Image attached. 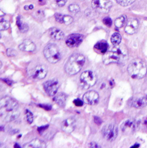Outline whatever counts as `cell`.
Returning a JSON list of instances; mask_svg holds the SVG:
<instances>
[{"label": "cell", "mask_w": 147, "mask_h": 148, "mask_svg": "<svg viewBox=\"0 0 147 148\" xmlns=\"http://www.w3.org/2000/svg\"><path fill=\"white\" fill-rule=\"evenodd\" d=\"M18 108V103L10 97H3L0 100V115L6 122H12L19 117Z\"/></svg>", "instance_id": "1"}, {"label": "cell", "mask_w": 147, "mask_h": 148, "mask_svg": "<svg viewBox=\"0 0 147 148\" xmlns=\"http://www.w3.org/2000/svg\"><path fill=\"white\" fill-rule=\"evenodd\" d=\"M128 52L123 46H114L109 51L104 54L102 60L105 65L111 64H122L128 60Z\"/></svg>", "instance_id": "2"}, {"label": "cell", "mask_w": 147, "mask_h": 148, "mask_svg": "<svg viewBox=\"0 0 147 148\" xmlns=\"http://www.w3.org/2000/svg\"><path fill=\"white\" fill-rule=\"evenodd\" d=\"M84 62L85 58L83 55L75 53L67 60L65 67V71L69 75L77 74L81 71Z\"/></svg>", "instance_id": "3"}, {"label": "cell", "mask_w": 147, "mask_h": 148, "mask_svg": "<svg viewBox=\"0 0 147 148\" xmlns=\"http://www.w3.org/2000/svg\"><path fill=\"white\" fill-rule=\"evenodd\" d=\"M128 72L133 78L141 79L147 74V65L142 60L135 59L128 65Z\"/></svg>", "instance_id": "4"}, {"label": "cell", "mask_w": 147, "mask_h": 148, "mask_svg": "<svg viewBox=\"0 0 147 148\" xmlns=\"http://www.w3.org/2000/svg\"><path fill=\"white\" fill-rule=\"evenodd\" d=\"M44 55L46 60L51 64L57 63L61 58V54L58 46L54 43L47 45L44 49Z\"/></svg>", "instance_id": "5"}, {"label": "cell", "mask_w": 147, "mask_h": 148, "mask_svg": "<svg viewBox=\"0 0 147 148\" xmlns=\"http://www.w3.org/2000/svg\"><path fill=\"white\" fill-rule=\"evenodd\" d=\"M80 81L83 86L86 88H89L95 84L97 82V76L92 71H86L80 75Z\"/></svg>", "instance_id": "6"}, {"label": "cell", "mask_w": 147, "mask_h": 148, "mask_svg": "<svg viewBox=\"0 0 147 148\" xmlns=\"http://www.w3.org/2000/svg\"><path fill=\"white\" fill-rule=\"evenodd\" d=\"M91 5L97 11L107 13L110 10L113 4L110 0H92Z\"/></svg>", "instance_id": "7"}, {"label": "cell", "mask_w": 147, "mask_h": 148, "mask_svg": "<svg viewBox=\"0 0 147 148\" xmlns=\"http://www.w3.org/2000/svg\"><path fill=\"white\" fill-rule=\"evenodd\" d=\"M102 134L105 139L109 141H113L118 136V128L114 124H108L102 128Z\"/></svg>", "instance_id": "8"}, {"label": "cell", "mask_w": 147, "mask_h": 148, "mask_svg": "<svg viewBox=\"0 0 147 148\" xmlns=\"http://www.w3.org/2000/svg\"><path fill=\"white\" fill-rule=\"evenodd\" d=\"M48 72L47 68L44 65H37L29 72L30 77L35 79H44Z\"/></svg>", "instance_id": "9"}, {"label": "cell", "mask_w": 147, "mask_h": 148, "mask_svg": "<svg viewBox=\"0 0 147 148\" xmlns=\"http://www.w3.org/2000/svg\"><path fill=\"white\" fill-rule=\"evenodd\" d=\"M43 87L48 95L53 96L57 93L59 87V84L56 79H52L46 81L43 84Z\"/></svg>", "instance_id": "10"}, {"label": "cell", "mask_w": 147, "mask_h": 148, "mask_svg": "<svg viewBox=\"0 0 147 148\" xmlns=\"http://www.w3.org/2000/svg\"><path fill=\"white\" fill-rule=\"evenodd\" d=\"M83 40V35L79 34H73L68 36L66 43L69 47H76L79 46Z\"/></svg>", "instance_id": "11"}, {"label": "cell", "mask_w": 147, "mask_h": 148, "mask_svg": "<svg viewBox=\"0 0 147 148\" xmlns=\"http://www.w3.org/2000/svg\"><path fill=\"white\" fill-rule=\"evenodd\" d=\"M83 101L87 104L95 105L99 101V95L94 90L88 91L83 95Z\"/></svg>", "instance_id": "12"}, {"label": "cell", "mask_w": 147, "mask_h": 148, "mask_svg": "<svg viewBox=\"0 0 147 148\" xmlns=\"http://www.w3.org/2000/svg\"><path fill=\"white\" fill-rule=\"evenodd\" d=\"M136 123L133 119H128L121 125V129L122 132L125 134L132 133L136 129Z\"/></svg>", "instance_id": "13"}, {"label": "cell", "mask_w": 147, "mask_h": 148, "mask_svg": "<svg viewBox=\"0 0 147 148\" xmlns=\"http://www.w3.org/2000/svg\"><path fill=\"white\" fill-rule=\"evenodd\" d=\"M76 127V121L74 118H69L65 119L62 123V130L67 133L70 134L75 130Z\"/></svg>", "instance_id": "14"}, {"label": "cell", "mask_w": 147, "mask_h": 148, "mask_svg": "<svg viewBox=\"0 0 147 148\" xmlns=\"http://www.w3.org/2000/svg\"><path fill=\"white\" fill-rule=\"evenodd\" d=\"M139 21L136 18L131 19L128 21L125 28V31L129 35H133L137 31L139 27Z\"/></svg>", "instance_id": "15"}, {"label": "cell", "mask_w": 147, "mask_h": 148, "mask_svg": "<svg viewBox=\"0 0 147 148\" xmlns=\"http://www.w3.org/2000/svg\"><path fill=\"white\" fill-rule=\"evenodd\" d=\"M18 47L21 51L25 52H33L36 48L35 44L29 39L24 40Z\"/></svg>", "instance_id": "16"}, {"label": "cell", "mask_w": 147, "mask_h": 148, "mask_svg": "<svg viewBox=\"0 0 147 148\" xmlns=\"http://www.w3.org/2000/svg\"><path fill=\"white\" fill-rule=\"evenodd\" d=\"M129 102L131 106L137 108H142L147 105V98L146 97L132 98Z\"/></svg>", "instance_id": "17"}, {"label": "cell", "mask_w": 147, "mask_h": 148, "mask_svg": "<svg viewBox=\"0 0 147 148\" xmlns=\"http://www.w3.org/2000/svg\"><path fill=\"white\" fill-rule=\"evenodd\" d=\"M55 18L58 23L66 25H70L73 22V18L69 15H64L56 13L55 14Z\"/></svg>", "instance_id": "18"}, {"label": "cell", "mask_w": 147, "mask_h": 148, "mask_svg": "<svg viewBox=\"0 0 147 148\" xmlns=\"http://www.w3.org/2000/svg\"><path fill=\"white\" fill-rule=\"evenodd\" d=\"M24 148H44L46 147V143L39 139L35 138L32 141L27 143L23 146Z\"/></svg>", "instance_id": "19"}, {"label": "cell", "mask_w": 147, "mask_h": 148, "mask_svg": "<svg viewBox=\"0 0 147 148\" xmlns=\"http://www.w3.org/2000/svg\"><path fill=\"white\" fill-rule=\"evenodd\" d=\"M50 34L51 37L54 40H60L64 38L65 34L62 31L58 28H52L50 29Z\"/></svg>", "instance_id": "20"}, {"label": "cell", "mask_w": 147, "mask_h": 148, "mask_svg": "<svg viewBox=\"0 0 147 148\" xmlns=\"http://www.w3.org/2000/svg\"><path fill=\"white\" fill-rule=\"evenodd\" d=\"M67 95L61 92L58 94H57L53 99L54 101L56 102L59 106L61 107H65L66 105V100H67Z\"/></svg>", "instance_id": "21"}, {"label": "cell", "mask_w": 147, "mask_h": 148, "mask_svg": "<svg viewBox=\"0 0 147 148\" xmlns=\"http://www.w3.org/2000/svg\"><path fill=\"white\" fill-rule=\"evenodd\" d=\"M16 24L17 27H18L20 31L21 32H26L27 31H28V24L24 22L21 16H18L17 17V20H16Z\"/></svg>", "instance_id": "22"}, {"label": "cell", "mask_w": 147, "mask_h": 148, "mask_svg": "<svg viewBox=\"0 0 147 148\" xmlns=\"http://www.w3.org/2000/svg\"><path fill=\"white\" fill-rule=\"evenodd\" d=\"M94 47L97 50L99 51L100 53L105 54L108 51L109 45L106 41H99L96 43Z\"/></svg>", "instance_id": "23"}, {"label": "cell", "mask_w": 147, "mask_h": 148, "mask_svg": "<svg viewBox=\"0 0 147 148\" xmlns=\"http://www.w3.org/2000/svg\"><path fill=\"white\" fill-rule=\"evenodd\" d=\"M127 18L125 15H122L118 17L115 20V21H114L115 26L118 28L122 27L127 22Z\"/></svg>", "instance_id": "24"}, {"label": "cell", "mask_w": 147, "mask_h": 148, "mask_svg": "<svg viewBox=\"0 0 147 148\" xmlns=\"http://www.w3.org/2000/svg\"><path fill=\"white\" fill-rule=\"evenodd\" d=\"M121 35L118 32L114 33L111 37V42L114 46H117L119 45L121 42Z\"/></svg>", "instance_id": "25"}, {"label": "cell", "mask_w": 147, "mask_h": 148, "mask_svg": "<svg viewBox=\"0 0 147 148\" xmlns=\"http://www.w3.org/2000/svg\"><path fill=\"white\" fill-rule=\"evenodd\" d=\"M136 0H116L118 4L122 6H128L135 2Z\"/></svg>", "instance_id": "26"}, {"label": "cell", "mask_w": 147, "mask_h": 148, "mask_svg": "<svg viewBox=\"0 0 147 148\" xmlns=\"http://www.w3.org/2000/svg\"><path fill=\"white\" fill-rule=\"evenodd\" d=\"M69 10L71 13L76 14L80 12V8L77 4H71L69 6Z\"/></svg>", "instance_id": "27"}, {"label": "cell", "mask_w": 147, "mask_h": 148, "mask_svg": "<svg viewBox=\"0 0 147 148\" xmlns=\"http://www.w3.org/2000/svg\"><path fill=\"white\" fill-rule=\"evenodd\" d=\"M10 27V24L7 21L3 20L2 19L0 22V30L5 31L7 29Z\"/></svg>", "instance_id": "28"}, {"label": "cell", "mask_w": 147, "mask_h": 148, "mask_svg": "<svg viewBox=\"0 0 147 148\" xmlns=\"http://www.w3.org/2000/svg\"><path fill=\"white\" fill-rule=\"evenodd\" d=\"M26 117H27V122L31 124L33 121V114L28 110H26Z\"/></svg>", "instance_id": "29"}, {"label": "cell", "mask_w": 147, "mask_h": 148, "mask_svg": "<svg viewBox=\"0 0 147 148\" xmlns=\"http://www.w3.org/2000/svg\"><path fill=\"white\" fill-rule=\"evenodd\" d=\"M17 51L13 49H8L6 50V54L8 57H15L17 55Z\"/></svg>", "instance_id": "30"}, {"label": "cell", "mask_w": 147, "mask_h": 148, "mask_svg": "<svg viewBox=\"0 0 147 148\" xmlns=\"http://www.w3.org/2000/svg\"><path fill=\"white\" fill-rule=\"evenodd\" d=\"M103 24H104L105 25H106V26H108V27H111L112 25V19H111L110 17H105V18L103 19Z\"/></svg>", "instance_id": "31"}, {"label": "cell", "mask_w": 147, "mask_h": 148, "mask_svg": "<svg viewBox=\"0 0 147 148\" xmlns=\"http://www.w3.org/2000/svg\"><path fill=\"white\" fill-rule=\"evenodd\" d=\"M83 102L82 100H81L80 99H76L74 100V104L76 106V107H82L83 104Z\"/></svg>", "instance_id": "32"}, {"label": "cell", "mask_w": 147, "mask_h": 148, "mask_svg": "<svg viewBox=\"0 0 147 148\" xmlns=\"http://www.w3.org/2000/svg\"><path fill=\"white\" fill-rule=\"evenodd\" d=\"M48 127H49V125H46V126H43L40 127H39L38 129H37L38 132H39L40 134H42L44 131H46V130L47 129V128H48Z\"/></svg>", "instance_id": "33"}, {"label": "cell", "mask_w": 147, "mask_h": 148, "mask_svg": "<svg viewBox=\"0 0 147 148\" xmlns=\"http://www.w3.org/2000/svg\"><path fill=\"white\" fill-rule=\"evenodd\" d=\"M94 121L95 123L98 125H100L102 123V119L98 116H94Z\"/></svg>", "instance_id": "34"}, {"label": "cell", "mask_w": 147, "mask_h": 148, "mask_svg": "<svg viewBox=\"0 0 147 148\" xmlns=\"http://www.w3.org/2000/svg\"><path fill=\"white\" fill-rule=\"evenodd\" d=\"M55 1L57 3V5H58L60 6H64L67 1V0H55Z\"/></svg>", "instance_id": "35"}, {"label": "cell", "mask_w": 147, "mask_h": 148, "mask_svg": "<svg viewBox=\"0 0 147 148\" xmlns=\"http://www.w3.org/2000/svg\"><path fill=\"white\" fill-rule=\"evenodd\" d=\"M39 107H40L44 108V110H47V111H50V110H51V108H52L51 106H50V105H47V104H46H46H39Z\"/></svg>", "instance_id": "36"}, {"label": "cell", "mask_w": 147, "mask_h": 148, "mask_svg": "<svg viewBox=\"0 0 147 148\" xmlns=\"http://www.w3.org/2000/svg\"><path fill=\"white\" fill-rule=\"evenodd\" d=\"M88 146H89L90 148H101V147H100L97 143H94V142H91V143H90L89 144Z\"/></svg>", "instance_id": "37"}, {"label": "cell", "mask_w": 147, "mask_h": 148, "mask_svg": "<svg viewBox=\"0 0 147 148\" xmlns=\"http://www.w3.org/2000/svg\"><path fill=\"white\" fill-rule=\"evenodd\" d=\"M2 80L3 81L5 82H6V83L7 85H12L13 84V81H12L11 79H9V78H2Z\"/></svg>", "instance_id": "38"}, {"label": "cell", "mask_w": 147, "mask_h": 148, "mask_svg": "<svg viewBox=\"0 0 147 148\" xmlns=\"http://www.w3.org/2000/svg\"><path fill=\"white\" fill-rule=\"evenodd\" d=\"M35 13H36L35 15H36L37 18H42V16H43V15H44L43 11H42L40 10L36 12Z\"/></svg>", "instance_id": "39"}, {"label": "cell", "mask_w": 147, "mask_h": 148, "mask_svg": "<svg viewBox=\"0 0 147 148\" xmlns=\"http://www.w3.org/2000/svg\"><path fill=\"white\" fill-rule=\"evenodd\" d=\"M15 148H20V147L17 144V143H16L15 144V145H14V146Z\"/></svg>", "instance_id": "40"}, {"label": "cell", "mask_w": 147, "mask_h": 148, "mask_svg": "<svg viewBox=\"0 0 147 148\" xmlns=\"http://www.w3.org/2000/svg\"><path fill=\"white\" fill-rule=\"evenodd\" d=\"M139 147V145L138 144V145H133V146H132V148H135V147Z\"/></svg>", "instance_id": "41"}, {"label": "cell", "mask_w": 147, "mask_h": 148, "mask_svg": "<svg viewBox=\"0 0 147 148\" xmlns=\"http://www.w3.org/2000/svg\"><path fill=\"white\" fill-rule=\"evenodd\" d=\"M1 16H3V15H5V13H3V12H2V10H1Z\"/></svg>", "instance_id": "42"}, {"label": "cell", "mask_w": 147, "mask_h": 148, "mask_svg": "<svg viewBox=\"0 0 147 148\" xmlns=\"http://www.w3.org/2000/svg\"><path fill=\"white\" fill-rule=\"evenodd\" d=\"M81 1H83V0H81Z\"/></svg>", "instance_id": "43"}]
</instances>
